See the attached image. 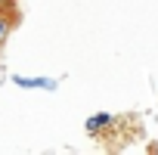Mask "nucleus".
I'll return each mask as SVG.
<instances>
[{
	"instance_id": "f03ea898",
	"label": "nucleus",
	"mask_w": 158,
	"mask_h": 155,
	"mask_svg": "<svg viewBox=\"0 0 158 155\" xmlns=\"http://www.w3.org/2000/svg\"><path fill=\"white\" fill-rule=\"evenodd\" d=\"M112 124V115L109 112H96V115H90L87 118V130L93 133V130H102V127H109Z\"/></svg>"
},
{
	"instance_id": "20e7f679",
	"label": "nucleus",
	"mask_w": 158,
	"mask_h": 155,
	"mask_svg": "<svg viewBox=\"0 0 158 155\" xmlns=\"http://www.w3.org/2000/svg\"><path fill=\"white\" fill-rule=\"evenodd\" d=\"M3 3H10V0H0V10H3Z\"/></svg>"
},
{
	"instance_id": "f257e3e1",
	"label": "nucleus",
	"mask_w": 158,
	"mask_h": 155,
	"mask_svg": "<svg viewBox=\"0 0 158 155\" xmlns=\"http://www.w3.org/2000/svg\"><path fill=\"white\" fill-rule=\"evenodd\" d=\"M13 84L22 90H56L59 87L53 78H25V74H13Z\"/></svg>"
},
{
	"instance_id": "7ed1b4c3",
	"label": "nucleus",
	"mask_w": 158,
	"mask_h": 155,
	"mask_svg": "<svg viewBox=\"0 0 158 155\" xmlns=\"http://www.w3.org/2000/svg\"><path fill=\"white\" fill-rule=\"evenodd\" d=\"M6 34H10V19H6V16H0V44L6 40Z\"/></svg>"
}]
</instances>
